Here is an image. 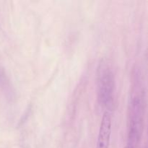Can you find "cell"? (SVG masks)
Here are the masks:
<instances>
[{
	"label": "cell",
	"mask_w": 148,
	"mask_h": 148,
	"mask_svg": "<svg viewBox=\"0 0 148 148\" xmlns=\"http://www.w3.org/2000/svg\"><path fill=\"white\" fill-rule=\"evenodd\" d=\"M7 83V77L4 74V69L0 66V86H4Z\"/></svg>",
	"instance_id": "cell-4"
},
{
	"label": "cell",
	"mask_w": 148,
	"mask_h": 148,
	"mask_svg": "<svg viewBox=\"0 0 148 148\" xmlns=\"http://www.w3.org/2000/svg\"><path fill=\"white\" fill-rule=\"evenodd\" d=\"M111 114L105 111L101 120L95 148H109L111 135Z\"/></svg>",
	"instance_id": "cell-3"
},
{
	"label": "cell",
	"mask_w": 148,
	"mask_h": 148,
	"mask_svg": "<svg viewBox=\"0 0 148 148\" xmlns=\"http://www.w3.org/2000/svg\"><path fill=\"white\" fill-rule=\"evenodd\" d=\"M143 106L141 98L134 95L131 98L129 108L128 140L129 148H137L143 132Z\"/></svg>",
	"instance_id": "cell-2"
},
{
	"label": "cell",
	"mask_w": 148,
	"mask_h": 148,
	"mask_svg": "<svg viewBox=\"0 0 148 148\" xmlns=\"http://www.w3.org/2000/svg\"><path fill=\"white\" fill-rule=\"evenodd\" d=\"M124 148H129V147H127V146H126V147H124Z\"/></svg>",
	"instance_id": "cell-5"
},
{
	"label": "cell",
	"mask_w": 148,
	"mask_h": 148,
	"mask_svg": "<svg viewBox=\"0 0 148 148\" xmlns=\"http://www.w3.org/2000/svg\"><path fill=\"white\" fill-rule=\"evenodd\" d=\"M98 100L101 106L110 112L114 101V76L111 68L103 61L98 67Z\"/></svg>",
	"instance_id": "cell-1"
}]
</instances>
